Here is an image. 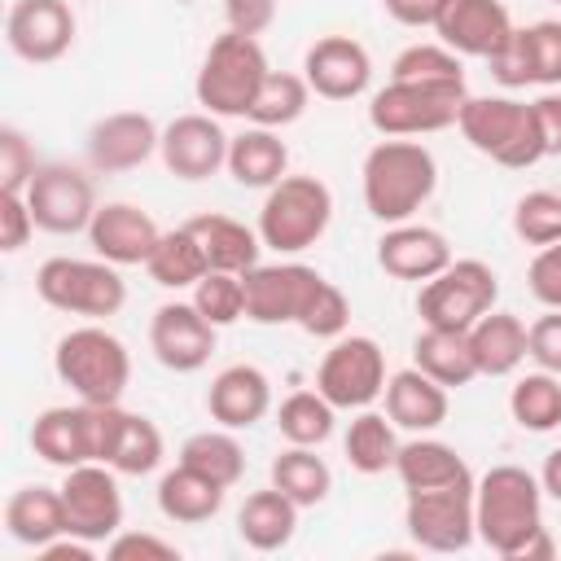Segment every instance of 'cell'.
<instances>
[{"label":"cell","instance_id":"ac0fdd59","mask_svg":"<svg viewBox=\"0 0 561 561\" xmlns=\"http://www.w3.org/2000/svg\"><path fill=\"white\" fill-rule=\"evenodd\" d=\"M302 79L324 101H355L373 83V57L351 35H320L302 57Z\"/></svg>","mask_w":561,"mask_h":561},{"label":"cell","instance_id":"9c48e42d","mask_svg":"<svg viewBox=\"0 0 561 561\" xmlns=\"http://www.w3.org/2000/svg\"><path fill=\"white\" fill-rule=\"evenodd\" d=\"M469 88L465 83H408L390 79L368 101V123L381 136H430L443 127H456L460 105Z\"/></svg>","mask_w":561,"mask_h":561},{"label":"cell","instance_id":"b9f144b4","mask_svg":"<svg viewBox=\"0 0 561 561\" xmlns=\"http://www.w3.org/2000/svg\"><path fill=\"white\" fill-rule=\"evenodd\" d=\"M390 79H408V83H465V66L447 44H408L394 66Z\"/></svg>","mask_w":561,"mask_h":561},{"label":"cell","instance_id":"7a4b0ae2","mask_svg":"<svg viewBox=\"0 0 561 561\" xmlns=\"http://www.w3.org/2000/svg\"><path fill=\"white\" fill-rule=\"evenodd\" d=\"M473 522H478V539L495 557L513 561V552L543 526L539 473L522 465H491L473 482Z\"/></svg>","mask_w":561,"mask_h":561},{"label":"cell","instance_id":"d4e9b609","mask_svg":"<svg viewBox=\"0 0 561 561\" xmlns=\"http://www.w3.org/2000/svg\"><path fill=\"white\" fill-rule=\"evenodd\" d=\"M4 530L13 543L22 548H44L53 543L57 535H70V517H66V500H61V486H44V482H31V486H18L9 500H4Z\"/></svg>","mask_w":561,"mask_h":561},{"label":"cell","instance_id":"ba28073f","mask_svg":"<svg viewBox=\"0 0 561 561\" xmlns=\"http://www.w3.org/2000/svg\"><path fill=\"white\" fill-rule=\"evenodd\" d=\"M500 298V276L482 259H451L434 280L416 294V316L430 329H460L469 333Z\"/></svg>","mask_w":561,"mask_h":561},{"label":"cell","instance_id":"7dc6e473","mask_svg":"<svg viewBox=\"0 0 561 561\" xmlns=\"http://www.w3.org/2000/svg\"><path fill=\"white\" fill-rule=\"evenodd\" d=\"M486 66H491V79L500 83V88H526V83H535V66H530V44H526V26H517L491 57H486Z\"/></svg>","mask_w":561,"mask_h":561},{"label":"cell","instance_id":"52a82bcc","mask_svg":"<svg viewBox=\"0 0 561 561\" xmlns=\"http://www.w3.org/2000/svg\"><path fill=\"white\" fill-rule=\"evenodd\" d=\"M35 294L66 316H88V320H105L118 316L127 302V280L118 276L114 263L105 259H44L35 272Z\"/></svg>","mask_w":561,"mask_h":561},{"label":"cell","instance_id":"60d3db41","mask_svg":"<svg viewBox=\"0 0 561 561\" xmlns=\"http://www.w3.org/2000/svg\"><path fill=\"white\" fill-rule=\"evenodd\" d=\"M513 232L526 245H535V250L561 241V193L557 188H530V193H522L517 206H513Z\"/></svg>","mask_w":561,"mask_h":561},{"label":"cell","instance_id":"484cf974","mask_svg":"<svg viewBox=\"0 0 561 561\" xmlns=\"http://www.w3.org/2000/svg\"><path fill=\"white\" fill-rule=\"evenodd\" d=\"M394 473L403 482V491H438V486H473V473L465 465V456L430 434H416L408 443H399L394 456Z\"/></svg>","mask_w":561,"mask_h":561},{"label":"cell","instance_id":"74e56055","mask_svg":"<svg viewBox=\"0 0 561 561\" xmlns=\"http://www.w3.org/2000/svg\"><path fill=\"white\" fill-rule=\"evenodd\" d=\"M508 416L530 434H552L561 425V377L557 373H526L508 390Z\"/></svg>","mask_w":561,"mask_h":561},{"label":"cell","instance_id":"1f68e13d","mask_svg":"<svg viewBox=\"0 0 561 561\" xmlns=\"http://www.w3.org/2000/svg\"><path fill=\"white\" fill-rule=\"evenodd\" d=\"M469 346L478 359V377H508L526 359V324L513 311H486L469 329Z\"/></svg>","mask_w":561,"mask_h":561},{"label":"cell","instance_id":"c3c4849f","mask_svg":"<svg viewBox=\"0 0 561 561\" xmlns=\"http://www.w3.org/2000/svg\"><path fill=\"white\" fill-rule=\"evenodd\" d=\"M105 557L110 561H180V548L149 530H118L105 543Z\"/></svg>","mask_w":561,"mask_h":561},{"label":"cell","instance_id":"83f0119b","mask_svg":"<svg viewBox=\"0 0 561 561\" xmlns=\"http://www.w3.org/2000/svg\"><path fill=\"white\" fill-rule=\"evenodd\" d=\"M228 175L241 188H272L276 180L289 175V149L272 127H245L241 136H232L228 145Z\"/></svg>","mask_w":561,"mask_h":561},{"label":"cell","instance_id":"d590c367","mask_svg":"<svg viewBox=\"0 0 561 561\" xmlns=\"http://www.w3.org/2000/svg\"><path fill=\"white\" fill-rule=\"evenodd\" d=\"M272 486H280L298 508H316V504L329 500L333 473H329L324 456H316V447L289 443V447L272 460Z\"/></svg>","mask_w":561,"mask_h":561},{"label":"cell","instance_id":"f907efd6","mask_svg":"<svg viewBox=\"0 0 561 561\" xmlns=\"http://www.w3.org/2000/svg\"><path fill=\"white\" fill-rule=\"evenodd\" d=\"M526 285H530V294H535L543 307L561 311V241L543 245V250L530 259V267H526Z\"/></svg>","mask_w":561,"mask_h":561},{"label":"cell","instance_id":"cb8c5ba5","mask_svg":"<svg viewBox=\"0 0 561 561\" xmlns=\"http://www.w3.org/2000/svg\"><path fill=\"white\" fill-rule=\"evenodd\" d=\"M381 399H386V416H390L399 430H408V434H434V430L447 421V408H451L447 386H438V381H434L430 373H421L416 364L390 373Z\"/></svg>","mask_w":561,"mask_h":561},{"label":"cell","instance_id":"681fc988","mask_svg":"<svg viewBox=\"0 0 561 561\" xmlns=\"http://www.w3.org/2000/svg\"><path fill=\"white\" fill-rule=\"evenodd\" d=\"M526 359H535V368L561 377V311L548 307V311L526 329Z\"/></svg>","mask_w":561,"mask_h":561},{"label":"cell","instance_id":"bcb514c9","mask_svg":"<svg viewBox=\"0 0 561 561\" xmlns=\"http://www.w3.org/2000/svg\"><path fill=\"white\" fill-rule=\"evenodd\" d=\"M526 44H530V66H535V83L539 88H561V22L543 18L526 26Z\"/></svg>","mask_w":561,"mask_h":561},{"label":"cell","instance_id":"277c9868","mask_svg":"<svg viewBox=\"0 0 561 561\" xmlns=\"http://www.w3.org/2000/svg\"><path fill=\"white\" fill-rule=\"evenodd\" d=\"M53 373L83 403H118L131 381V355L105 324H79L57 342Z\"/></svg>","mask_w":561,"mask_h":561},{"label":"cell","instance_id":"f1b7e54d","mask_svg":"<svg viewBox=\"0 0 561 561\" xmlns=\"http://www.w3.org/2000/svg\"><path fill=\"white\" fill-rule=\"evenodd\" d=\"M188 228H193V237L202 241L210 272H237V276H245V272L259 263V250H263L259 228H245L241 219L215 215V210L188 219Z\"/></svg>","mask_w":561,"mask_h":561},{"label":"cell","instance_id":"5b68a950","mask_svg":"<svg viewBox=\"0 0 561 561\" xmlns=\"http://www.w3.org/2000/svg\"><path fill=\"white\" fill-rule=\"evenodd\" d=\"M456 127L482 158H491L508 171H526L543 158L535 114L517 96H465Z\"/></svg>","mask_w":561,"mask_h":561},{"label":"cell","instance_id":"ffe728a7","mask_svg":"<svg viewBox=\"0 0 561 561\" xmlns=\"http://www.w3.org/2000/svg\"><path fill=\"white\" fill-rule=\"evenodd\" d=\"M158 237H162V228L153 224V215L131 202H105V206H96V215L88 224L92 254L114 267H136V263L145 267Z\"/></svg>","mask_w":561,"mask_h":561},{"label":"cell","instance_id":"8992f818","mask_svg":"<svg viewBox=\"0 0 561 561\" xmlns=\"http://www.w3.org/2000/svg\"><path fill=\"white\" fill-rule=\"evenodd\" d=\"M333 219V193L320 175H285L263 193L259 206V237L276 254L311 250Z\"/></svg>","mask_w":561,"mask_h":561},{"label":"cell","instance_id":"d6986e66","mask_svg":"<svg viewBox=\"0 0 561 561\" xmlns=\"http://www.w3.org/2000/svg\"><path fill=\"white\" fill-rule=\"evenodd\" d=\"M162 145V127L140 110L105 114L88 127V162L96 171H136Z\"/></svg>","mask_w":561,"mask_h":561},{"label":"cell","instance_id":"3957f363","mask_svg":"<svg viewBox=\"0 0 561 561\" xmlns=\"http://www.w3.org/2000/svg\"><path fill=\"white\" fill-rule=\"evenodd\" d=\"M267 53L254 35H237L224 31L219 39H210L197 79H193V96L206 114L215 118H245L250 101L259 92V83L267 79Z\"/></svg>","mask_w":561,"mask_h":561},{"label":"cell","instance_id":"4fadbf2b","mask_svg":"<svg viewBox=\"0 0 561 561\" xmlns=\"http://www.w3.org/2000/svg\"><path fill=\"white\" fill-rule=\"evenodd\" d=\"M61 500H66L70 535H79L88 543H110L123 530V491H118V478L110 465L88 460V465L66 469Z\"/></svg>","mask_w":561,"mask_h":561},{"label":"cell","instance_id":"e0dca14e","mask_svg":"<svg viewBox=\"0 0 561 561\" xmlns=\"http://www.w3.org/2000/svg\"><path fill=\"white\" fill-rule=\"evenodd\" d=\"M215 324L188 302H162L149 320V351L171 373H197L215 355Z\"/></svg>","mask_w":561,"mask_h":561},{"label":"cell","instance_id":"4316f807","mask_svg":"<svg viewBox=\"0 0 561 561\" xmlns=\"http://www.w3.org/2000/svg\"><path fill=\"white\" fill-rule=\"evenodd\" d=\"M298 504L280 491V486H263V491H250L241 513H237V535L245 548L254 552H280L294 530H298Z\"/></svg>","mask_w":561,"mask_h":561},{"label":"cell","instance_id":"f35d334b","mask_svg":"<svg viewBox=\"0 0 561 561\" xmlns=\"http://www.w3.org/2000/svg\"><path fill=\"white\" fill-rule=\"evenodd\" d=\"M162 456H167L162 430L149 416L123 408V425H118V438H114V451H110V469L127 473V478H145L162 465Z\"/></svg>","mask_w":561,"mask_h":561},{"label":"cell","instance_id":"2e32d148","mask_svg":"<svg viewBox=\"0 0 561 561\" xmlns=\"http://www.w3.org/2000/svg\"><path fill=\"white\" fill-rule=\"evenodd\" d=\"M228 145H232V136L219 127V118L197 110V114H180L162 127L158 153L175 180L197 184V180H210L219 167H228Z\"/></svg>","mask_w":561,"mask_h":561},{"label":"cell","instance_id":"9f6ffc18","mask_svg":"<svg viewBox=\"0 0 561 561\" xmlns=\"http://www.w3.org/2000/svg\"><path fill=\"white\" fill-rule=\"evenodd\" d=\"M92 557H96V543L79 535H57L53 543L39 548V561H92Z\"/></svg>","mask_w":561,"mask_h":561},{"label":"cell","instance_id":"db71d44e","mask_svg":"<svg viewBox=\"0 0 561 561\" xmlns=\"http://www.w3.org/2000/svg\"><path fill=\"white\" fill-rule=\"evenodd\" d=\"M530 114H535V127H539V140H543V158H561V92H543L530 101Z\"/></svg>","mask_w":561,"mask_h":561},{"label":"cell","instance_id":"5bb4252c","mask_svg":"<svg viewBox=\"0 0 561 561\" xmlns=\"http://www.w3.org/2000/svg\"><path fill=\"white\" fill-rule=\"evenodd\" d=\"M75 9L66 0H13L4 18V44L26 66H53L75 48Z\"/></svg>","mask_w":561,"mask_h":561},{"label":"cell","instance_id":"d6a6232c","mask_svg":"<svg viewBox=\"0 0 561 561\" xmlns=\"http://www.w3.org/2000/svg\"><path fill=\"white\" fill-rule=\"evenodd\" d=\"M399 425L386 416V412H373V408H359L355 421L346 425V438H342V451H346V465L355 473H386L394 469V456H399Z\"/></svg>","mask_w":561,"mask_h":561},{"label":"cell","instance_id":"11a10c76","mask_svg":"<svg viewBox=\"0 0 561 561\" xmlns=\"http://www.w3.org/2000/svg\"><path fill=\"white\" fill-rule=\"evenodd\" d=\"M381 9H386V13H390L399 26L421 31V26H434V22H438L443 0H381Z\"/></svg>","mask_w":561,"mask_h":561},{"label":"cell","instance_id":"7402d4cb","mask_svg":"<svg viewBox=\"0 0 561 561\" xmlns=\"http://www.w3.org/2000/svg\"><path fill=\"white\" fill-rule=\"evenodd\" d=\"M447 263H451V245H447V237H443L438 228H430V224L403 219V224H390V228L381 232V241H377V267H381L386 276H394V280H416V285H425V280H434Z\"/></svg>","mask_w":561,"mask_h":561},{"label":"cell","instance_id":"9a60e30c","mask_svg":"<svg viewBox=\"0 0 561 561\" xmlns=\"http://www.w3.org/2000/svg\"><path fill=\"white\" fill-rule=\"evenodd\" d=\"M324 276L307 263H254L241 285H245V320L254 324H298L307 311L316 285Z\"/></svg>","mask_w":561,"mask_h":561},{"label":"cell","instance_id":"603a6c76","mask_svg":"<svg viewBox=\"0 0 561 561\" xmlns=\"http://www.w3.org/2000/svg\"><path fill=\"white\" fill-rule=\"evenodd\" d=\"M206 412L224 430H250L272 412V381L259 364H228L206 390Z\"/></svg>","mask_w":561,"mask_h":561},{"label":"cell","instance_id":"7bdbcfd3","mask_svg":"<svg viewBox=\"0 0 561 561\" xmlns=\"http://www.w3.org/2000/svg\"><path fill=\"white\" fill-rule=\"evenodd\" d=\"M193 307L215 324V329H228L245 316V285L237 272H206L197 285H193Z\"/></svg>","mask_w":561,"mask_h":561},{"label":"cell","instance_id":"6da1fadb","mask_svg":"<svg viewBox=\"0 0 561 561\" xmlns=\"http://www.w3.org/2000/svg\"><path fill=\"white\" fill-rule=\"evenodd\" d=\"M364 206L381 224L412 219L438 188V162L434 153L412 136H386L364 153L359 167Z\"/></svg>","mask_w":561,"mask_h":561},{"label":"cell","instance_id":"30bf717a","mask_svg":"<svg viewBox=\"0 0 561 561\" xmlns=\"http://www.w3.org/2000/svg\"><path fill=\"white\" fill-rule=\"evenodd\" d=\"M386 351L364 337V333H342L333 337V346L324 351L320 368H316V390L337 408V412H359L373 408L386 394Z\"/></svg>","mask_w":561,"mask_h":561},{"label":"cell","instance_id":"8fae6325","mask_svg":"<svg viewBox=\"0 0 561 561\" xmlns=\"http://www.w3.org/2000/svg\"><path fill=\"white\" fill-rule=\"evenodd\" d=\"M403 526L416 548L425 552H465L478 539L473 522V486H438V491H408Z\"/></svg>","mask_w":561,"mask_h":561},{"label":"cell","instance_id":"e575fe53","mask_svg":"<svg viewBox=\"0 0 561 561\" xmlns=\"http://www.w3.org/2000/svg\"><path fill=\"white\" fill-rule=\"evenodd\" d=\"M180 465H188V469H197L210 482L232 491L245 473V447L237 443V430H224V425L219 430H197L180 443Z\"/></svg>","mask_w":561,"mask_h":561},{"label":"cell","instance_id":"f546056e","mask_svg":"<svg viewBox=\"0 0 561 561\" xmlns=\"http://www.w3.org/2000/svg\"><path fill=\"white\" fill-rule=\"evenodd\" d=\"M224 491L228 486H219L206 473L175 460V469H167L158 478V513L167 522H180V526H202L224 508Z\"/></svg>","mask_w":561,"mask_h":561},{"label":"cell","instance_id":"7c38bea8","mask_svg":"<svg viewBox=\"0 0 561 561\" xmlns=\"http://www.w3.org/2000/svg\"><path fill=\"white\" fill-rule=\"evenodd\" d=\"M26 206L44 232L70 237V232H88L96 215V188L79 167L44 162L26 184Z\"/></svg>","mask_w":561,"mask_h":561},{"label":"cell","instance_id":"44dd1931","mask_svg":"<svg viewBox=\"0 0 561 561\" xmlns=\"http://www.w3.org/2000/svg\"><path fill=\"white\" fill-rule=\"evenodd\" d=\"M513 31L517 26H513L504 0H443V13L434 22L438 44H447L456 57H482V61Z\"/></svg>","mask_w":561,"mask_h":561},{"label":"cell","instance_id":"816d5d0a","mask_svg":"<svg viewBox=\"0 0 561 561\" xmlns=\"http://www.w3.org/2000/svg\"><path fill=\"white\" fill-rule=\"evenodd\" d=\"M35 228L39 224H35V215L26 206V193H0V250L18 254L31 241Z\"/></svg>","mask_w":561,"mask_h":561},{"label":"cell","instance_id":"8d00e7d4","mask_svg":"<svg viewBox=\"0 0 561 561\" xmlns=\"http://www.w3.org/2000/svg\"><path fill=\"white\" fill-rule=\"evenodd\" d=\"M307 101H311V83L302 75H289V70H267V79L259 83L254 101H250V123L254 127H289L307 114Z\"/></svg>","mask_w":561,"mask_h":561},{"label":"cell","instance_id":"ab89813d","mask_svg":"<svg viewBox=\"0 0 561 561\" xmlns=\"http://www.w3.org/2000/svg\"><path fill=\"white\" fill-rule=\"evenodd\" d=\"M333 421H337V408L320 394V390H294L289 399H280L276 408V430L285 443H298V447H320L329 434H333Z\"/></svg>","mask_w":561,"mask_h":561},{"label":"cell","instance_id":"680465c9","mask_svg":"<svg viewBox=\"0 0 561 561\" xmlns=\"http://www.w3.org/2000/svg\"><path fill=\"white\" fill-rule=\"evenodd\" d=\"M552 4H561V0H552Z\"/></svg>","mask_w":561,"mask_h":561},{"label":"cell","instance_id":"4dcf8cb0","mask_svg":"<svg viewBox=\"0 0 561 561\" xmlns=\"http://www.w3.org/2000/svg\"><path fill=\"white\" fill-rule=\"evenodd\" d=\"M412 364L421 373H430L438 386L447 390H460L478 377V359H473V346H469V333L460 329H421L416 342H412Z\"/></svg>","mask_w":561,"mask_h":561},{"label":"cell","instance_id":"836d02e7","mask_svg":"<svg viewBox=\"0 0 561 561\" xmlns=\"http://www.w3.org/2000/svg\"><path fill=\"white\" fill-rule=\"evenodd\" d=\"M145 272H149V280L162 285V289H193V285L210 272V263H206L202 241H197L193 228L184 224V228H171V232L158 237V245H153Z\"/></svg>","mask_w":561,"mask_h":561},{"label":"cell","instance_id":"ee69618b","mask_svg":"<svg viewBox=\"0 0 561 561\" xmlns=\"http://www.w3.org/2000/svg\"><path fill=\"white\" fill-rule=\"evenodd\" d=\"M346 324H351V302H346V294L333 285V280H320L316 285V294H311V302H307V311L298 316V329L302 333H311V337H342L346 333Z\"/></svg>","mask_w":561,"mask_h":561},{"label":"cell","instance_id":"6f0895ef","mask_svg":"<svg viewBox=\"0 0 561 561\" xmlns=\"http://www.w3.org/2000/svg\"><path fill=\"white\" fill-rule=\"evenodd\" d=\"M539 486H543V495H548V500H557V504H561V447H552V451L543 456Z\"/></svg>","mask_w":561,"mask_h":561},{"label":"cell","instance_id":"f5cc1de1","mask_svg":"<svg viewBox=\"0 0 561 561\" xmlns=\"http://www.w3.org/2000/svg\"><path fill=\"white\" fill-rule=\"evenodd\" d=\"M224 22L237 35H263L276 22V0H224Z\"/></svg>","mask_w":561,"mask_h":561},{"label":"cell","instance_id":"f6af8a7d","mask_svg":"<svg viewBox=\"0 0 561 561\" xmlns=\"http://www.w3.org/2000/svg\"><path fill=\"white\" fill-rule=\"evenodd\" d=\"M39 171L35 145L18 127H0V193H26L31 175Z\"/></svg>","mask_w":561,"mask_h":561}]
</instances>
